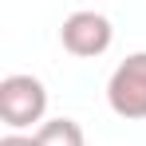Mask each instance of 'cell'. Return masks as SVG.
<instances>
[{"label": "cell", "mask_w": 146, "mask_h": 146, "mask_svg": "<svg viewBox=\"0 0 146 146\" xmlns=\"http://www.w3.org/2000/svg\"><path fill=\"white\" fill-rule=\"evenodd\" d=\"M48 115V87L36 75H4L0 79V119L8 130L36 126Z\"/></svg>", "instance_id": "6da1fadb"}, {"label": "cell", "mask_w": 146, "mask_h": 146, "mask_svg": "<svg viewBox=\"0 0 146 146\" xmlns=\"http://www.w3.org/2000/svg\"><path fill=\"white\" fill-rule=\"evenodd\" d=\"M107 103L126 122L146 119V51L126 55L107 79Z\"/></svg>", "instance_id": "7a4b0ae2"}, {"label": "cell", "mask_w": 146, "mask_h": 146, "mask_svg": "<svg viewBox=\"0 0 146 146\" xmlns=\"http://www.w3.org/2000/svg\"><path fill=\"white\" fill-rule=\"evenodd\" d=\"M59 44H63V51H71L79 59H99L103 51L115 44V28H111V20H107L103 12L79 8V12H71V16L63 20Z\"/></svg>", "instance_id": "3957f363"}, {"label": "cell", "mask_w": 146, "mask_h": 146, "mask_svg": "<svg viewBox=\"0 0 146 146\" xmlns=\"http://www.w3.org/2000/svg\"><path fill=\"white\" fill-rule=\"evenodd\" d=\"M36 146H87V138L75 119H48L36 126Z\"/></svg>", "instance_id": "277c9868"}, {"label": "cell", "mask_w": 146, "mask_h": 146, "mask_svg": "<svg viewBox=\"0 0 146 146\" xmlns=\"http://www.w3.org/2000/svg\"><path fill=\"white\" fill-rule=\"evenodd\" d=\"M0 146H36V134H20V130H12V134H4Z\"/></svg>", "instance_id": "5b68a950"}]
</instances>
